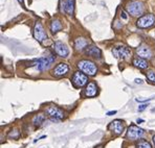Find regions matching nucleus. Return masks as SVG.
<instances>
[{
  "instance_id": "obj_17",
  "label": "nucleus",
  "mask_w": 155,
  "mask_h": 148,
  "mask_svg": "<svg viewBox=\"0 0 155 148\" xmlns=\"http://www.w3.org/2000/svg\"><path fill=\"white\" fill-rule=\"evenodd\" d=\"M89 46L88 45V41L86 40L85 38H78L76 41H74V48L77 50H83L86 49Z\"/></svg>"
},
{
  "instance_id": "obj_4",
  "label": "nucleus",
  "mask_w": 155,
  "mask_h": 148,
  "mask_svg": "<svg viewBox=\"0 0 155 148\" xmlns=\"http://www.w3.org/2000/svg\"><path fill=\"white\" fill-rule=\"evenodd\" d=\"M155 24V15L153 14H147L143 15L136 21V25L140 28H149Z\"/></svg>"
},
{
  "instance_id": "obj_25",
  "label": "nucleus",
  "mask_w": 155,
  "mask_h": 148,
  "mask_svg": "<svg viewBox=\"0 0 155 148\" xmlns=\"http://www.w3.org/2000/svg\"><path fill=\"white\" fill-rule=\"evenodd\" d=\"M152 98H148V99H143V98H136V101L137 102H145V101H149Z\"/></svg>"
},
{
  "instance_id": "obj_31",
  "label": "nucleus",
  "mask_w": 155,
  "mask_h": 148,
  "mask_svg": "<svg viewBox=\"0 0 155 148\" xmlns=\"http://www.w3.org/2000/svg\"><path fill=\"white\" fill-rule=\"evenodd\" d=\"M153 143H154V145H155V136L153 137Z\"/></svg>"
},
{
  "instance_id": "obj_12",
  "label": "nucleus",
  "mask_w": 155,
  "mask_h": 148,
  "mask_svg": "<svg viewBox=\"0 0 155 148\" xmlns=\"http://www.w3.org/2000/svg\"><path fill=\"white\" fill-rule=\"evenodd\" d=\"M68 70H69V67H68L67 64L65 63H60L59 65H57L56 67H54V69L52 70V75L56 77H61L63 76V75H65L66 73L68 72Z\"/></svg>"
},
{
  "instance_id": "obj_18",
  "label": "nucleus",
  "mask_w": 155,
  "mask_h": 148,
  "mask_svg": "<svg viewBox=\"0 0 155 148\" xmlns=\"http://www.w3.org/2000/svg\"><path fill=\"white\" fill-rule=\"evenodd\" d=\"M49 28H51V33H58V31H60L61 29L63 28L62 26V23H61V21L59 19H54L51 22V25H49Z\"/></svg>"
},
{
  "instance_id": "obj_5",
  "label": "nucleus",
  "mask_w": 155,
  "mask_h": 148,
  "mask_svg": "<svg viewBox=\"0 0 155 148\" xmlns=\"http://www.w3.org/2000/svg\"><path fill=\"white\" fill-rule=\"evenodd\" d=\"M34 38H35L37 41H39L40 43H42L43 41L48 39L46 31H45L44 27H43V25L41 24L40 21L36 22L35 26H34Z\"/></svg>"
},
{
  "instance_id": "obj_26",
  "label": "nucleus",
  "mask_w": 155,
  "mask_h": 148,
  "mask_svg": "<svg viewBox=\"0 0 155 148\" xmlns=\"http://www.w3.org/2000/svg\"><path fill=\"white\" fill-rule=\"evenodd\" d=\"M116 114V111H113V112H108L107 113V116H112V115H115Z\"/></svg>"
},
{
  "instance_id": "obj_29",
  "label": "nucleus",
  "mask_w": 155,
  "mask_h": 148,
  "mask_svg": "<svg viewBox=\"0 0 155 148\" xmlns=\"http://www.w3.org/2000/svg\"><path fill=\"white\" fill-rule=\"evenodd\" d=\"M143 119H137V123H138V122H143Z\"/></svg>"
},
{
  "instance_id": "obj_28",
  "label": "nucleus",
  "mask_w": 155,
  "mask_h": 148,
  "mask_svg": "<svg viewBox=\"0 0 155 148\" xmlns=\"http://www.w3.org/2000/svg\"><path fill=\"white\" fill-rule=\"evenodd\" d=\"M104 147V145H99V146H97L95 148H103Z\"/></svg>"
},
{
  "instance_id": "obj_16",
  "label": "nucleus",
  "mask_w": 155,
  "mask_h": 148,
  "mask_svg": "<svg viewBox=\"0 0 155 148\" xmlns=\"http://www.w3.org/2000/svg\"><path fill=\"white\" fill-rule=\"evenodd\" d=\"M97 94V86L93 81L88 83L85 88V95L87 97H94Z\"/></svg>"
},
{
  "instance_id": "obj_27",
  "label": "nucleus",
  "mask_w": 155,
  "mask_h": 148,
  "mask_svg": "<svg viewBox=\"0 0 155 148\" xmlns=\"http://www.w3.org/2000/svg\"><path fill=\"white\" fill-rule=\"evenodd\" d=\"M135 83H142L143 81H142V79H135Z\"/></svg>"
},
{
  "instance_id": "obj_13",
  "label": "nucleus",
  "mask_w": 155,
  "mask_h": 148,
  "mask_svg": "<svg viewBox=\"0 0 155 148\" xmlns=\"http://www.w3.org/2000/svg\"><path fill=\"white\" fill-rule=\"evenodd\" d=\"M136 53H137V55L140 56V58H145V60L146 58H147V60H150V58H152L151 49H150L147 45H143V44L140 45V46L136 49Z\"/></svg>"
},
{
  "instance_id": "obj_11",
  "label": "nucleus",
  "mask_w": 155,
  "mask_h": 148,
  "mask_svg": "<svg viewBox=\"0 0 155 148\" xmlns=\"http://www.w3.org/2000/svg\"><path fill=\"white\" fill-rule=\"evenodd\" d=\"M54 51H56V53L58 54L59 56H61V58H67L68 54H69V50H68L67 46H66L65 44H63L61 41H57L56 43H54Z\"/></svg>"
},
{
  "instance_id": "obj_24",
  "label": "nucleus",
  "mask_w": 155,
  "mask_h": 148,
  "mask_svg": "<svg viewBox=\"0 0 155 148\" xmlns=\"http://www.w3.org/2000/svg\"><path fill=\"white\" fill-rule=\"evenodd\" d=\"M147 106H149V105H148L147 103H145V104H142V105H140V108H138V112H143V110H146V109H147Z\"/></svg>"
},
{
  "instance_id": "obj_3",
  "label": "nucleus",
  "mask_w": 155,
  "mask_h": 148,
  "mask_svg": "<svg viewBox=\"0 0 155 148\" xmlns=\"http://www.w3.org/2000/svg\"><path fill=\"white\" fill-rule=\"evenodd\" d=\"M56 60V56L54 54H49L48 56H45V58H41L39 60L34 61L33 66H35L36 69L39 71H44V70L48 69L51 67V65Z\"/></svg>"
},
{
  "instance_id": "obj_6",
  "label": "nucleus",
  "mask_w": 155,
  "mask_h": 148,
  "mask_svg": "<svg viewBox=\"0 0 155 148\" xmlns=\"http://www.w3.org/2000/svg\"><path fill=\"white\" fill-rule=\"evenodd\" d=\"M145 134V131L136 125H130L128 131H127V138L131 141H136L140 139Z\"/></svg>"
},
{
  "instance_id": "obj_9",
  "label": "nucleus",
  "mask_w": 155,
  "mask_h": 148,
  "mask_svg": "<svg viewBox=\"0 0 155 148\" xmlns=\"http://www.w3.org/2000/svg\"><path fill=\"white\" fill-rule=\"evenodd\" d=\"M46 113L49 117H51L54 120H61L64 118V112L61 110V109H59L58 106H54V105L47 106Z\"/></svg>"
},
{
  "instance_id": "obj_23",
  "label": "nucleus",
  "mask_w": 155,
  "mask_h": 148,
  "mask_svg": "<svg viewBox=\"0 0 155 148\" xmlns=\"http://www.w3.org/2000/svg\"><path fill=\"white\" fill-rule=\"evenodd\" d=\"M14 131H11V133H10V135H8V137H10V138H13V139H15V138H18V137H19V135H20V134H19V131H18V133H14Z\"/></svg>"
},
{
  "instance_id": "obj_15",
  "label": "nucleus",
  "mask_w": 155,
  "mask_h": 148,
  "mask_svg": "<svg viewBox=\"0 0 155 148\" xmlns=\"http://www.w3.org/2000/svg\"><path fill=\"white\" fill-rule=\"evenodd\" d=\"M108 128L115 135H120L123 133V131H124V124H123V121H120V120H114V121H112L109 124Z\"/></svg>"
},
{
  "instance_id": "obj_1",
  "label": "nucleus",
  "mask_w": 155,
  "mask_h": 148,
  "mask_svg": "<svg viewBox=\"0 0 155 148\" xmlns=\"http://www.w3.org/2000/svg\"><path fill=\"white\" fill-rule=\"evenodd\" d=\"M143 10H145V3L142 1H137V0L129 2L126 5V11L133 17L140 18L143 13Z\"/></svg>"
},
{
  "instance_id": "obj_14",
  "label": "nucleus",
  "mask_w": 155,
  "mask_h": 148,
  "mask_svg": "<svg viewBox=\"0 0 155 148\" xmlns=\"http://www.w3.org/2000/svg\"><path fill=\"white\" fill-rule=\"evenodd\" d=\"M85 54L88 56H91V58H101L102 51H101V49L95 46V45H89V46L85 49Z\"/></svg>"
},
{
  "instance_id": "obj_10",
  "label": "nucleus",
  "mask_w": 155,
  "mask_h": 148,
  "mask_svg": "<svg viewBox=\"0 0 155 148\" xmlns=\"http://www.w3.org/2000/svg\"><path fill=\"white\" fill-rule=\"evenodd\" d=\"M61 12H65L67 15L71 16L74 12V0H61Z\"/></svg>"
},
{
  "instance_id": "obj_2",
  "label": "nucleus",
  "mask_w": 155,
  "mask_h": 148,
  "mask_svg": "<svg viewBox=\"0 0 155 148\" xmlns=\"http://www.w3.org/2000/svg\"><path fill=\"white\" fill-rule=\"evenodd\" d=\"M78 67L82 72H84L86 75L89 76H94L97 72V67L93 62L88 60H82L78 63Z\"/></svg>"
},
{
  "instance_id": "obj_21",
  "label": "nucleus",
  "mask_w": 155,
  "mask_h": 148,
  "mask_svg": "<svg viewBox=\"0 0 155 148\" xmlns=\"http://www.w3.org/2000/svg\"><path fill=\"white\" fill-rule=\"evenodd\" d=\"M136 148H152L151 144L146 140H140L136 144Z\"/></svg>"
},
{
  "instance_id": "obj_30",
  "label": "nucleus",
  "mask_w": 155,
  "mask_h": 148,
  "mask_svg": "<svg viewBox=\"0 0 155 148\" xmlns=\"http://www.w3.org/2000/svg\"><path fill=\"white\" fill-rule=\"evenodd\" d=\"M18 1H19V2H20V3H21V4H23V0H18Z\"/></svg>"
},
{
  "instance_id": "obj_20",
  "label": "nucleus",
  "mask_w": 155,
  "mask_h": 148,
  "mask_svg": "<svg viewBox=\"0 0 155 148\" xmlns=\"http://www.w3.org/2000/svg\"><path fill=\"white\" fill-rule=\"evenodd\" d=\"M44 120H45V116L43 115V114H39V115H36L35 117H34L33 124L35 125V126H40V125L44 122Z\"/></svg>"
},
{
  "instance_id": "obj_19",
  "label": "nucleus",
  "mask_w": 155,
  "mask_h": 148,
  "mask_svg": "<svg viewBox=\"0 0 155 148\" xmlns=\"http://www.w3.org/2000/svg\"><path fill=\"white\" fill-rule=\"evenodd\" d=\"M133 65L135 67L140 68V69H146L148 68V62L145 60V58H136L133 60Z\"/></svg>"
},
{
  "instance_id": "obj_8",
  "label": "nucleus",
  "mask_w": 155,
  "mask_h": 148,
  "mask_svg": "<svg viewBox=\"0 0 155 148\" xmlns=\"http://www.w3.org/2000/svg\"><path fill=\"white\" fill-rule=\"evenodd\" d=\"M71 81H72V85L76 87V88H82V87L86 86V83L88 81V77L86 74L78 71L74 74Z\"/></svg>"
},
{
  "instance_id": "obj_22",
  "label": "nucleus",
  "mask_w": 155,
  "mask_h": 148,
  "mask_svg": "<svg viewBox=\"0 0 155 148\" xmlns=\"http://www.w3.org/2000/svg\"><path fill=\"white\" fill-rule=\"evenodd\" d=\"M147 78L152 83H155V72L154 71H149L147 73Z\"/></svg>"
},
{
  "instance_id": "obj_7",
  "label": "nucleus",
  "mask_w": 155,
  "mask_h": 148,
  "mask_svg": "<svg viewBox=\"0 0 155 148\" xmlns=\"http://www.w3.org/2000/svg\"><path fill=\"white\" fill-rule=\"evenodd\" d=\"M112 53L116 58L126 60L129 56H131V49L127 46H118L112 49Z\"/></svg>"
}]
</instances>
